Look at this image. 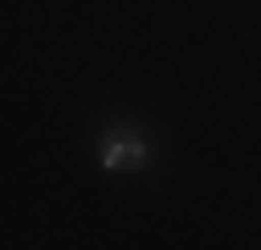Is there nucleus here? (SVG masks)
Masks as SVG:
<instances>
[{"label": "nucleus", "mask_w": 261, "mask_h": 250, "mask_svg": "<svg viewBox=\"0 0 261 250\" xmlns=\"http://www.w3.org/2000/svg\"><path fill=\"white\" fill-rule=\"evenodd\" d=\"M100 161L111 167V172H134V167L145 161V139H139L134 128H111V134H106V150H100Z\"/></svg>", "instance_id": "obj_1"}]
</instances>
